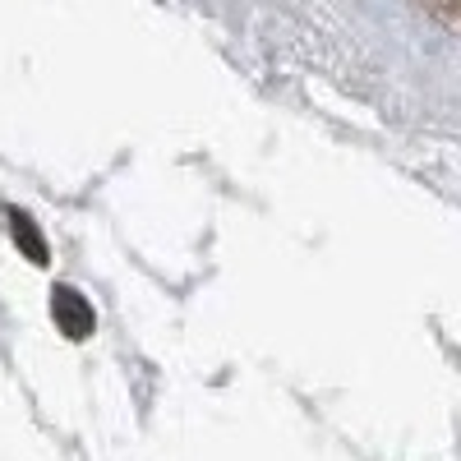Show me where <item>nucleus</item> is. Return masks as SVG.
Masks as SVG:
<instances>
[{
	"instance_id": "f257e3e1",
	"label": "nucleus",
	"mask_w": 461,
	"mask_h": 461,
	"mask_svg": "<svg viewBox=\"0 0 461 461\" xmlns=\"http://www.w3.org/2000/svg\"><path fill=\"white\" fill-rule=\"evenodd\" d=\"M51 319H56V328H60L69 341H88V337L97 332L93 304L74 291V286H56V291H51Z\"/></svg>"
},
{
	"instance_id": "f03ea898",
	"label": "nucleus",
	"mask_w": 461,
	"mask_h": 461,
	"mask_svg": "<svg viewBox=\"0 0 461 461\" xmlns=\"http://www.w3.org/2000/svg\"><path fill=\"white\" fill-rule=\"evenodd\" d=\"M5 221H10V236H14V245L28 254V263L42 267L51 254H47V236L37 230V221H32L28 212H19V208H10V212H5Z\"/></svg>"
},
{
	"instance_id": "7ed1b4c3",
	"label": "nucleus",
	"mask_w": 461,
	"mask_h": 461,
	"mask_svg": "<svg viewBox=\"0 0 461 461\" xmlns=\"http://www.w3.org/2000/svg\"><path fill=\"white\" fill-rule=\"evenodd\" d=\"M452 5H456V10H461V0H452Z\"/></svg>"
}]
</instances>
